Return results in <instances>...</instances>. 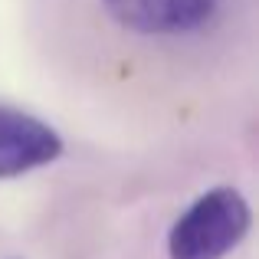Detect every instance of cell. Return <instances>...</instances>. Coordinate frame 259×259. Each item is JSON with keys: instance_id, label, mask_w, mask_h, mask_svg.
<instances>
[{"instance_id": "1", "label": "cell", "mask_w": 259, "mask_h": 259, "mask_svg": "<svg viewBox=\"0 0 259 259\" xmlns=\"http://www.w3.org/2000/svg\"><path fill=\"white\" fill-rule=\"evenodd\" d=\"M253 210L233 187H213L200 194L171 227L167 256L171 259H223L246 240Z\"/></svg>"}, {"instance_id": "2", "label": "cell", "mask_w": 259, "mask_h": 259, "mask_svg": "<svg viewBox=\"0 0 259 259\" xmlns=\"http://www.w3.org/2000/svg\"><path fill=\"white\" fill-rule=\"evenodd\" d=\"M63 154V138L43 118L0 105V181L43 167Z\"/></svg>"}, {"instance_id": "3", "label": "cell", "mask_w": 259, "mask_h": 259, "mask_svg": "<svg viewBox=\"0 0 259 259\" xmlns=\"http://www.w3.org/2000/svg\"><path fill=\"white\" fill-rule=\"evenodd\" d=\"M108 13L125 30L145 36H181L213 20L220 0H105Z\"/></svg>"}]
</instances>
